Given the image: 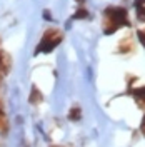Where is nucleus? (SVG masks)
Returning <instances> with one entry per match:
<instances>
[{
    "instance_id": "1a4fd4ad",
    "label": "nucleus",
    "mask_w": 145,
    "mask_h": 147,
    "mask_svg": "<svg viewBox=\"0 0 145 147\" xmlns=\"http://www.w3.org/2000/svg\"><path fill=\"white\" fill-rule=\"evenodd\" d=\"M142 132H144V136H145V120H144V124H142Z\"/></svg>"
},
{
    "instance_id": "f03ea898",
    "label": "nucleus",
    "mask_w": 145,
    "mask_h": 147,
    "mask_svg": "<svg viewBox=\"0 0 145 147\" xmlns=\"http://www.w3.org/2000/svg\"><path fill=\"white\" fill-rule=\"evenodd\" d=\"M60 40H62V34L57 30V28H50V30H47L44 38H42V42H40V45L37 47L35 52H50L54 47H57L60 44Z\"/></svg>"
},
{
    "instance_id": "39448f33",
    "label": "nucleus",
    "mask_w": 145,
    "mask_h": 147,
    "mask_svg": "<svg viewBox=\"0 0 145 147\" xmlns=\"http://www.w3.org/2000/svg\"><path fill=\"white\" fill-rule=\"evenodd\" d=\"M134 49V44L130 42V38H125L122 44H120V50L122 52H128V50H132Z\"/></svg>"
},
{
    "instance_id": "7ed1b4c3",
    "label": "nucleus",
    "mask_w": 145,
    "mask_h": 147,
    "mask_svg": "<svg viewBox=\"0 0 145 147\" xmlns=\"http://www.w3.org/2000/svg\"><path fill=\"white\" fill-rule=\"evenodd\" d=\"M134 95H135L137 102H138L140 105H144V102H145V87H142V89H137V90H134Z\"/></svg>"
},
{
    "instance_id": "6e6552de",
    "label": "nucleus",
    "mask_w": 145,
    "mask_h": 147,
    "mask_svg": "<svg viewBox=\"0 0 145 147\" xmlns=\"http://www.w3.org/2000/svg\"><path fill=\"white\" fill-rule=\"evenodd\" d=\"M138 37H140V40L144 42V45H145V30H140L138 32Z\"/></svg>"
},
{
    "instance_id": "0eeeda50",
    "label": "nucleus",
    "mask_w": 145,
    "mask_h": 147,
    "mask_svg": "<svg viewBox=\"0 0 145 147\" xmlns=\"http://www.w3.org/2000/svg\"><path fill=\"white\" fill-rule=\"evenodd\" d=\"M85 18L87 17V12H85V10H79V12H77V15H75V18Z\"/></svg>"
},
{
    "instance_id": "20e7f679",
    "label": "nucleus",
    "mask_w": 145,
    "mask_h": 147,
    "mask_svg": "<svg viewBox=\"0 0 145 147\" xmlns=\"http://www.w3.org/2000/svg\"><path fill=\"white\" fill-rule=\"evenodd\" d=\"M28 100L32 102V104H38V102L42 100V94L37 90V87L32 89V95H30V99H28Z\"/></svg>"
},
{
    "instance_id": "423d86ee",
    "label": "nucleus",
    "mask_w": 145,
    "mask_h": 147,
    "mask_svg": "<svg viewBox=\"0 0 145 147\" xmlns=\"http://www.w3.org/2000/svg\"><path fill=\"white\" fill-rule=\"evenodd\" d=\"M72 120H79V117H80V110H79V107H73V110L70 112V115H68Z\"/></svg>"
},
{
    "instance_id": "f257e3e1",
    "label": "nucleus",
    "mask_w": 145,
    "mask_h": 147,
    "mask_svg": "<svg viewBox=\"0 0 145 147\" xmlns=\"http://www.w3.org/2000/svg\"><path fill=\"white\" fill-rule=\"evenodd\" d=\"M128 25V15L127 10L122 7H110L103 13V32L105 34H113L118 27Z\"/></svg>"
}]
</instances>
